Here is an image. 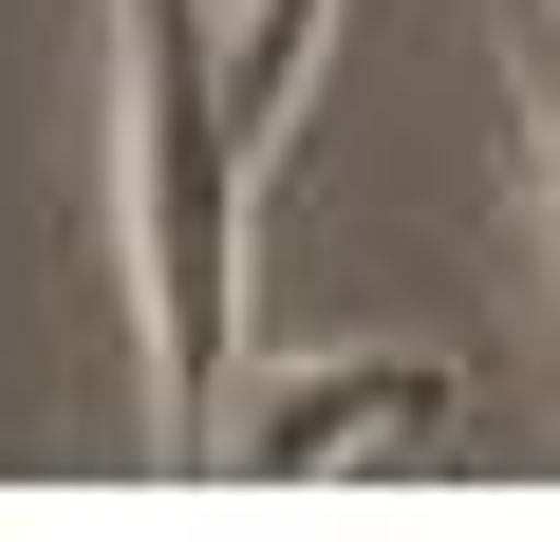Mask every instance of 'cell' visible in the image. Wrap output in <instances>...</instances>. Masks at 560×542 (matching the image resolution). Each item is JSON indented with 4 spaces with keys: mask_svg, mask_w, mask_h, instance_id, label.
I'll return each instance as SVG.
<instances>
[{
    "mask_svg": "<svg viewBox=\"0 0 560 542\" xmlns=\"http://www.w3.org/2000/svg\"><path fill=\"white\" fill-rule=\"evenodd\" d=\"M113 206H131L150 449H224L243 206H261V150H243V113H224V20H206V0H113Z\"/></svg>",
    "mask_w": 560,
    "mask_h": 542,
    "instance_id": "6da1fadb",
    "label": "cell"
},
{
    "mask_svg": "<svg viewBox=\"0 0 560 542\" xmlns=\"http://www.w3.org/2000/svg\"><path fill=\"white\" fill-rule=\"evenodd\" d=\"M393 430H448V356H318L224 412V468H374Z\"/></svg>",
    "mask_w": 560,
    "mask_h": 542,
    "instance_id": "7a4b0ae2",
    "label": "cell"
},
{
    "mask_svg": "<svg viewBox=\"0 0 560 542\" xmlns=\"http://www.w3.org/2000/svg\"><path fill=\"white\" fill-rule=\"evenodd\" d=\"M523 131H541V206H560V57L523 76Z\"/></svg>",
    "mask_w": 560,
    "mask_h": 542,
    "instance_id": "3957f363",
    "label": "cell"
}]
</instances>
